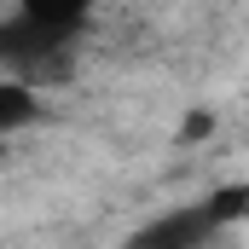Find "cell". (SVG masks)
I'll return each mask as SVG.
<instances>
[{"mask_svg": "<svg viewBox=\"0 0 249 249\" xmlns=\"http://www.w3.org/2000/svg\"><path fill=\"white\" fill-rule=\"evenodd\" d=\"M41 87H29V81H6L0 87V133H23V122L29 116H41V99H35Z\"/></svg>", "mask_w": 249, "mask_h": 249, "instance_id": "obj_1", "label": "cell"}]
</instances>
